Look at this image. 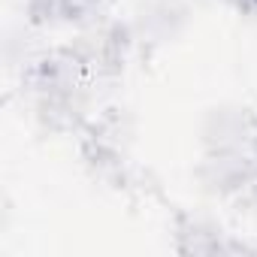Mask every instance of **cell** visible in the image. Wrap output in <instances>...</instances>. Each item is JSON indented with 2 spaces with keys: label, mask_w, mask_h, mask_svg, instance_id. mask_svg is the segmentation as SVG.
I'll return each instance as SVG.
<instances>
[{
  "label": "cell",
  "mask_w": 257,
  "mask_h": 257,
  "mask_svg": "<svg viewBox=\"0 0 257 257\" xmlns=\"http://www.w3.org/2000/svg\"><path fill=\"white\" fill-rule=\"evenodd\" d=\"M94 0H64V7L67 10H85V7H91Z\"/></svg>",
  "instance_id": "1"
}]
</instances>
